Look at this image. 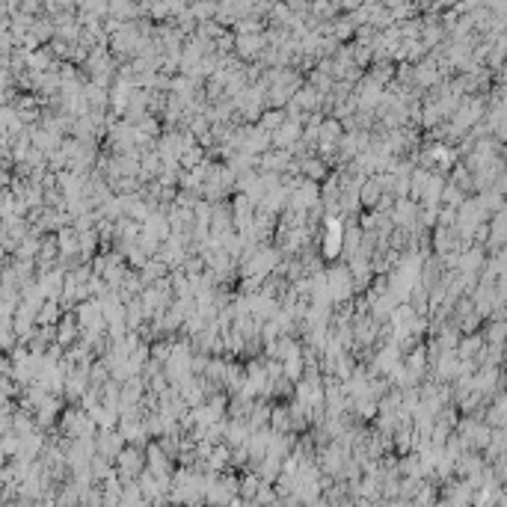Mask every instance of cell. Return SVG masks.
I'll return each instance as SVG.
<instances>
[{
  "mask_svg": "<svg viewBox=\"0 0 507 507\" xmlns=\"http://www.w3.org/2000/svg\"><path fill=\"white\" fill-rule=\"evenodd\" d=\"M187 9H190V15L196 18V24H205V21H214L217 18V3H193Z\"/></svg>",
  "mask_w": 507,
  "mask_h": 507,
  "instance_id": "25",
  "label": "cell"
},
{
  "mask_svg": "<svg viewBox=\"0 0 507 507\" xmlns=\"http://www.w3.org/2000/svg\"><path fill=\"white\" fill-rule=\"evenodd\" d=\"M484 264H486V252H484V246L469 243L466 250L457 252V267H454V270L469 273V276H481V273H484Z\"/></svg>",
  "mask_w": 507,
  "mask_h": 507,
  "instance_id": "7",
  "label": "cell"
},
{
  "mask_svg": "<svg viewBox=\"0 0 507 507\" xmlns=\"http://www.w3.org/2000/svg\"><path fill=\"white\" fill-rule=\"evenodd\" d=\"M317 205H321V184L306 181V178H297L294 190L288 193L285 208H294V211H312V208H317Z\"/></svg>",
  "mask_w": 507,
  "mask_h": 507,
  "instance_id": "3",
  "label": "cell"
},
{
  "mask_svg": "<svg viewBox=\"0 0 507 507\" xmlns=\"http://www.w3.org/2000/svg\"><path fill=\"white\" fill-rule=\"evenodd\" d=\"M460 250H466V243L460 241V235L454 232V228H439L436 226L433 232H430V252L433 255H451V252H460Z\"/></svg>",
  "mask_w": 507,
  "mask_h": 507,
  "instance_id": "5",
  "label": "cell"
},
{
  "mask_svg": "<svg viewBox=\"0 0 507 507\" xmlns=\"http://www.w3.org/2000/svg\"><path fill=\"white\" fill-rule=\"evenodd\" d=\"M77 332H81V324H77V317H66L63 324H59V341L63 344H72Z\"/></svg>",
  "mask_w": 507,
  "mask_h": 507,
  "instance_id": "26",
  "label": "cell"
},
{
  "mask_svg": "<svg viewBox=\"0 0 507 507\" xmlns=\"http://www.w3.org/2000/svg\"><path fill=\"white\" fill-rule=\"evenodd\" d=\"M448 184H454L460 193H466V196H472L475 190H472V172L466 169L460 161H457L451 169H448Z\"/></svg>",
  "mask_w": 507,
  "mask_h": 507,
  "instance_id": "16",
  "label": "cell"
},
{
  "mask_svg": "<svg viewBox=\"0 0 507 507\" xmlns=\"http://www.w3.org/2000/svg\"><path fill=\"white\" fill-rule=\"evenodd\" d=\"M341 134H344L341 122H338V119H332V116H324L321 128H317V146H338Z\"/></svg>",
  "mask_w": 507,
  "mask_h": 507,
  "instance_id": "13",
  "label": "cell"
},
{
  "mask_svg": "<svg viewBox=\"0 0 507 507\" xmlns=\"http://www.w3.org/2000/svg\"><path fill=\"white\" fill-rule=\"evenodd\" d=\"M264 30H267L264 18H255V15H243V18H237V21L232 24L235 36H261Z\"/></svg>",
  "mask_w": 507,
  "mask_h": 507,
  "instance_id": "15",
  "label": "cell"
},
{
  "mask_svg": "<svg viewBox=\"0 0 507 507\" xmlns=\"http://www.w3.org/2000/svg\"><path fill=\"white\" fill-rule=\"evenodd\" d=\"M324 273H326V294H330V303L332 306L350 303L353 300V276L347 270V264L332 261L324 267Z\"/></svg>",
  "mask_w": 507,
  "mask_h": 507,
  "instance_id": "1",
  "label": "cell"
},
{
  "mask_svg": "<svg viewBox=\"0 0 507 507\" xmlns=\"http://www.w3.org/2000/svg\"><path fill=\"white\" fill-rule=\"evenodd\" d=\"M143 324H146V315H143L140 300H128V303H125V326H128L131 332H137Z\"/></svg>",
  "mask_w": 507,
  "mask_h": 507,
  "instance_id": "22",
  "label": "cell"
},
{
  "mask_svg": "<svg viewBox=\"0 0 507 507\" xmlns=\"http://www.w3.org/2000/svg\"><path fill=\"white\" fill-rule=\"evenodd\" d=\"M57 317H59L57 303H48V306H45V312H42V321H57Z\"/></svg>",
  "mask_w": 507,
  "mask_h": 507,
  "instance_id": "29",
  "label": "cell"
},
{
  "mask_svg": "<svg viewBox=\"0 0 507 507\" xmlns=\"http://www.w3.org/2000/svg\"><path fill=\"white\" fill-rule=\"evenodd\" d=\"M353 101H356V110H377L383 101V86H377L371 77L362 74L359 83H353Z\"/></svg>",
  "mask_w": 507,
  "mask_h": 507,
  "instance_id": "4",
  "label": "cell"
},
{
  "mask_svg": "<svg viewBox=\"0 0 507 507\" xmlns=\"http://www.w3.org/2000/svg\"><path fill=\"white\" fill-rule=\"evenodd\" d=\"M475 199H478V205L484 208V214H486V217L495 214V211H501V208H504V196H501V193H495L493 187H490V190L475 193Z\"/></svg>",
  "mask_w": 507,
  "mask_h": 507,
  "instance_id": "20",
  "label": "cell"
},
{
  "mask_svg": "<svg viewBox=\"0 0 507 507\" xmlns=\"http://www.w3.org/2000/svg\"><path fill=\"white\" fill-rule=\"evenodd\" d=\"M380 187H377V181L374 178H365L362 181V187H359V205H362V211H374L377 208V202H380Z\"/></svg>",
  "mask_w": 507,
  "mask_h": 507,
  "instance_id": "19",
  "label": "cell"
},
{
  "mask_svg": "<svg viewBox=\"0 0 507 507\" xmlns=\"http://www.w3.org/2000/svg\"><path fill=\"white\" fill-rule=\"evenodd\" d=\"M270 410H273V401H267V397H255L250 412H246V427L250 430H261V427L270 424Z\"/></svg>",
  "mask_w": 507,
  "mask_h": 507,
  "instance_id": "11",
  "label": "cell"
},
{
  "mask_svg": "<svg viewBox=\"0 0 507 507\" xmlns=\"http://www.w3.org/2000/svg\"><path fill=\"white\" fill-rule=\"evenodd\" d=\"M365 74L371 77V81L377 83V86H389L392 81H395V63H386V59H374L371 66L365 68Z\"/></svg>",
  "mask_w": 507,
  "mask_h": 507,
  "instance_id": "14",
  "label": "cell"
},
{
  "mask_svg": "<svg viewBox=\"0 0 507 507\" xmlns=\"http://www.w3.org/2000/svg\"><path fill=\"white\" fill-rule=\"evenodd\" d=\"M463 199H466V193H460L454 184L445 181L442 193H439V208H451V211H457V208L463 205Z\"/></svg>",
  "mask_w": 507,
  "mask_h": 507,
  "instance_id": "23",
  "label": "cell"
},
{
  "mask_svg": "<svg viewBox=\"0 0 507 507\" xmlns=\"http://www.w3.org/2000/svg\"><path fill=\"white\" fill-rule=\"evenodd\" d=\"M504 332H507V324L504 321H484V326H481V335H484V344L486 347H501Z\"/></svg>",
  "mask_w": 507,
  "mask_h": 507,
  "instance_id": "17",
  "label": "cell"
},
{
  "mask_svg": "<svg viewBox=\"0 0 507 507\" xmlns=\"http://www.w3.org/2000/svg\"><path fill=\"white\" fill-rule=\"evenodd\" d=\"M484 335L481 332H469V335H460V341H457V359H478V353L484 350Z\"/></svg>",
  "mask_w": 507,
  "mask_h": 507,
  "instance_id": "12",
  "label": "cell"
},
{
  "mask_svg": "<svg viewBox=\"0 0 507 507\" xmlns=\"http://www.w3.org/2000/svg\"><path fill=\"white\" fill-rule=\"evenodd\" d=\"M300 137H303V125L300 122H291V119H285V122L270 134V146L273 148H285V152H288V148L300 140Z\"/></svg>",
  "mask_w": 507,
  "mask_h": 507,
  "instance_id": "10",
  "label": "cell"
},
{
  "mask_svg": "<svg viewBox=\"0 0 507 507\" xmlns=\"http://www.w3.org/2000/svg\"><path fill=\"white\" fill-rule=\"evenodd\" d=\"M169 276V270H166V264L161 261V258H148L146 261V267L140 270V279H143V285H152V282H161V279H166Z\"/></svg>",
  "mask_w": 507,
  "mask_h": 507,
  "instance_id": "18",
  "label": "cell"
},
{
  "mask_svg": "<svg viewBox=\"0 0 507 507\" xmlns=\"http://www.w3.org/2000/svg\"><path fill=\"white\" fill-rule=\"evenodd\" d=\"M98 445H101V454H107V457H113L116 460V454L125 448V442H122V436H119L116 430H101V436H98Z\"/></svg>",
  "mask_w": 507,
  "mask_h": 507,
  "instance_id": "21",
  "label": "cell"
},
{
  "mask_svg": "<svg viewBox=\"0 0 507 507\" xmlns=\"http://www.w3.org/2000/svg\"><path fill=\"white\" fill-rule=\"evenodd\" d=\"M181 273L187 276V279H196V276H202V273H205L202 255H187V261L181 264Z\"/></svg>",
  "mask_w": 507,
  "mask_h": 507,
  "instance_id": "27",
  "label": "cell"
},
{
  "mask_svg": "<svg viewBox=\"0 0 507 507\" xmlns=\"http://www.w3.org/2000/svg\"><path fill=\"white\" fill-rule=\"evenodd\" d=\"M57 243L63 252H77V232L74 228H63V232L57 235Z\"/></svg>",
  "mask_w": 507,
  "mask_h": 507,
  "instance_id": "28",
  "label": "cell"
},
{
  "mask_svg": "<svg viewBox=\"0 0 507 507\" xmlns=\"http://www.w3.org/2000/svg\"><path fill=\"white\" fill-rule=\"evenodd\" d=\"M282 122H285V110H270V107H267V110L261 113V119H258L255 125L261 128L264 134H273V131H276V128H279Z\"/></svg>",
  "mask_w": 507,
  "mask_h": 507,
  "instance_id": "24",
  "label": "cell"
},
{
  "mask_svg": "<svg viewBox=\"0 0 507 507\" xmlns=\"http://www.w3.org/2000/svg\"><path fill=\"white\" fill-rule=\"evenodd\" d=\"M116 472L125 484H134L146 472V448H140V445H125L116 454Z\"/></svg>",
  "mask_w": 507,
  "mask_h": 507,
  "instance_id": "2",
  "label": "cell"
},
{
  "mask_svg": "<svg viewBox=\"0 0 507 507\" xmlns=\"http://www.w3.org/2000/svg\"><path fill=\"white\" fill-rule=\"evenodd\" d=\"M288 104H294L300 113H317V110H321V107H324V95L317 92V89H312L309 83L303 81V86H300V89H297V92L291 95V101H288Z\"/></svg>",
  "mask_w": 507,
  "mask_h": 507,
  "instance_id": "8",
  "label": "cell"
},
{
  "mask_svg": "<svg viewBox=\"0 0 507 507\" xmlns=\"http://www.w3.org/2000/svg\"><path fill=\"white\" fill-rule=\"evenodd\" d=\"M267 51V39L261 36H235V48L232 54L241 59V63H258V57Z\"/></svg>",
  "mask_w": 507,
  "mask_h": 507,
  "instance_id": "6",
  "label": "cell"
},
{
  "mask_svg": "<svg viewBox=\"0 0 507 507\" xmlns=\"http://www.w3.org/2000/svg\"><path fill=\"white\" fill-rule=\"evenodd\" d=\"M362 246V228L356 220H344V232H341V258L338 261H350V258L359 252Z\"/></svg>",
  "mask_w": 507,
  "mask_h": 507,
  "instance_id": "9",
  "label": "cell"
}]
</instances>
